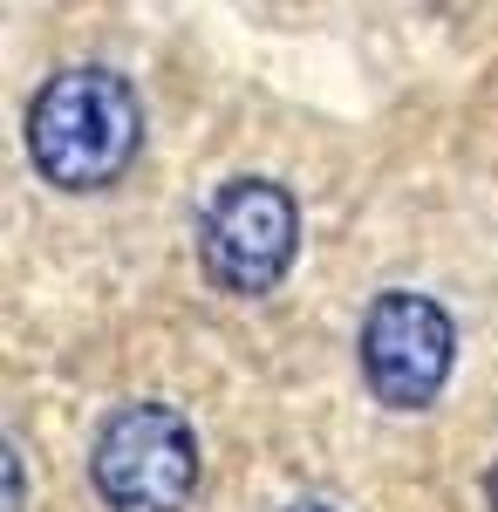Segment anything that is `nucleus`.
Segmentation results:
<instances>
[{
	"instance_id": "obj_1",
	"label": "nucleus",
	"mask_w": 498,
	"mask_h": 512,
	"mask_svg": "<svg viewBox=\"0 0 498 512\" xmlns=\"http://www.w3.org/2000/svg\"><path fill=\"white\" fill-rule=\"evenodd\" d=\"M137 144H144V110L116 69H69L28 103V158L55 192L116 185Z\"/></svg>"
},
{
	"instance_id": "obj_2",
	"label": "nucleus",
	"mask_w": 498,
	"mask_h": 512,
	"mask_svg": "<svg viewBox=\"0 0 498 512\" xmlns=\"http://www.w3.org/2000/svg\"><path fill=\"white\" fill-rule=\"evenodd\" d=\"M89 478L110 512H185L198 492V437L171 403H123L96 431Z\"/></svg>"
},
{
	"instance_id": "obj_3",
	"label": "nucleus",
	"mask_w": 498,
	"mask_h": 512,
	"mask_svg": "<svg viewBox=\"0 0 498 512\" xmlns=\"http://www.w3.org/2000/svg\"><path fill=\"white\" fill-rule=\"evenodd\" d=\"M205 274L232 294H273L301 253V205L273 178H232L198 219Z\"/></svg>"
},
{
	"instance_id": "obj_4",
	"label": "nucleus",
	"mask_w": 498,
	"mask_h": 512,
	"mask_svg": "<svg viewBox=\"0 0 498 512\" xmlns=\"http://www.w3.org/2000/svg\"><path fill=\"white\" fill-rule=\"evenodd\" d=\"M451 362H458V328L430 294L396 287L362 315V383L389 410L437 403V390L451 383Z\"/></svg>"
},
{
	"instance_id": "obj_5",
	"label": "nucleus",
	"mask_w": 498,
	"mask_h": 512,
	"mask_svg": "<svg viewBox=\"0 0 498 512\" xmlns=\"http://www.w3.org/2000/svg\"><path fill=\"white\" fill-rule=\"evenodd\" d=\"M287 512H335V506H314V499H301V506H287Z\"/></svg>"
},
{
	"instance_id": "obj_6",
	"label": "nucleus",
	"mask_w": 498,
	"mask_h": 512,
	"mask_svg": "<svg viewBox=\"0 0 498 512\" xmlns=\"http://www.w3.org/2000/svg\"><path fill=\"white\" fill-rule=\"evenodd\" d=\"M485 499H492V512H498V472H492V485H485Z\"/></svg>"
}]
</instances>
